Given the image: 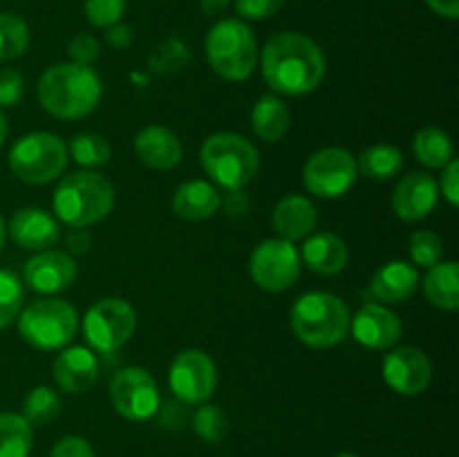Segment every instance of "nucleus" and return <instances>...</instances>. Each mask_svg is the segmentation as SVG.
Listing matches in <instances>:
<instances>
[{
	"mask_svg": "<svg viewBox=\"0 0 459 457\" xmlns=\"http://www.w3.org/2000/svg\"><path fill=\"white\" fill-rule=\"evenodd\" d=\"M325 54L309 36L281 31L263 49L264 83L285 97L309 94L325 79Z\"/></svg>",
	"mask_w": 459,
	"mask_h": 457,
	"instance_id": "f257e3e1",
	"label": "nucleus"
},
{
	"mask_svg": "<svg viewBox=\"0 0 459 457\" xmlns=\"http://www.w3.org/2000/svg\"><path fill=\"white\" fill-rule=\"evenodd\" d=\"M39 101L56 119H83L97 110L103 83L90 65L58 63L43 72L39 81Z\"/></svg>",
	"mask_w": 459,
	"mask_h": 457,
	"instance_id": "f03ea898",
	"label": "nucleus"
},
{
	"mask_svg": "<svg viewBox=\"0 0 459 457\" xmlns=\"http://www.w3.org/2000/svg\"><path fill=\"white\" fill-rule=\"evenodd\" d=\"M291 330L300 343L309 348H334L350 332V309L339 296L327 291H309L294 303L290 314Z\"/></svg>",
	"mask_w": 459,
	"mask_h": 457,
	"instance_id": "7ed1b4c3",
	"label": "nucleus"
},
{
	"mask_svg": "<svg viewBox=\"0 0 459 457\" xmlns=\"http://www.w3.org/2000/svg\"><path fill=\"white\" fill-rule=\"evenodd\" d=\"M115 206V186L94 170H76L54 191V211L72 228H85L106 218Z\"/></svg>",
	"mask_w": 459,
	"mask_h": 457,
	"instance_id": "20e7f679",
	"label": "nucleus"
},
{
	"mask_svg": "<svg viewBox=\"0 0 459 457\" xmlns=\"http://www.w3.org/2000/svg\"><path fill=\"white\" fill-rule=\"evenodd\" d=\"M204 54L215 74L233 83L249 79L260 61L254 30L240 18L215 22L206 34Z\"/></svg>",
	"mask_w": 459,
	"mask_h": 457,
	"instance_id": "39448f33",
	"label": "nucleus"
},
{
	"mask_svg": "<svg viewBox=\"0 0 459 457\" xmlns=\"http://www.w3.org/2000/svg\"><path fill=\"white\" fill-rule=\"evenodd\" d=\"M200 161L204 173L227 191L245 188L260 168L254 143L236 133H215L202 143Z\"/></svg>",
	"mask_w": 459,
	"mask_h": 457,
	"instance_id": "423d86ee",
	"label": "nucleus"
},
{
	"mask_svg": "<svg viewBox=\"0 0 459 457\" xmlns=\"http://www.w3.org/2000/svg\"><path fill=\"white\" fill-rule=\"evenodd\" d=\"M22 341L36 349H63L79 332V312L67 300L40 298L18 314Z\"/></svg>",
	"mask_w": 459,
	"mask_h": 457,
	"instance_id": "0eeeda50",
	"label": "nucleus"
},
{
	"mask_svg": "<svg viewBox=\"0 0 459 457\" xmlns=\"http://www.w3.org/2000/svg\"><path fill=\"white\" fill-rule=\"evenodd\" d=\"M67 146L58 134L30 133L9 151V168L21 182L43 186L65 173Z\"/></svg>",
	"mask_w": 459,
	"mask_h": 457,
	"instance_id": "6e6552de",
	"label": "nucleus"
},
{
	"mask_svg": "<svg viewBox=\"0 0 459 457\" xmlns=\"http://www.w3.org/2000/svg\"><path fill=\"white\" fill-rule=\"evenodd\" d=\"M137 330V312L124 298H103L88 309L83 318V334L90 348L112 354L124 348Z\"/></svg>",
	"mask_w": 459,
	"mask_h": 457,
	"instance_id": "1a4fd4ad",
	"label": "nucleus"
},
{
	"mask_svg": "<svg viewBox=\"0 0 459 457\" xmlns=\"http://www.w3.org/2000/svg\"><path fill=\"white\" fill-rule=\"evenodd\" d=\"M357 160L339 146H327L314 152L303 168V182L312 195L332 200L341 197L357 182Z\"/></svg>",
	"mask_w": 459,
	"mask_h": 457,
	"instance_id": "9d476101",
	"label": "nucleus"
},
{
	"mask_svg": "<svg viewBox=\"0 0 459 457\" xmlns=\"http://www.w3.org/2000/svg\"><path fill=\"white\" fill-rule=\"evenodd\" d=\"M300 254L294 242L272 237L260 242L249 260V272L255 285L267 291H285L300 276Z\"/></svg>",
	"mask_w": 459,
	"mask_h": 457,
	"instance_id": "9b49d317",
	"label": "nucleus"
},
{
	"mask_svg": "<svg viewBox=\"0 0 459 457\" xmlns=\"http://www.w3.org/2000/svg\"><path fill=\"white\" fill-rule=\"evenodd\" d=\"M110 399L115 410L128 421H148L160 410V385L143 367H121L110 381Z\"/></svg>",
	"mask_w": 459,
	"mask_h": 457,
	"instance_id": "f8f14e48",
	"label": "nucleus"
},
{
	"mask_svg": "<svg viewBox=\"0 0 459 457\" xmlns=\"http://www.w3.org/2000/svg\"><path fill=\"white\" fill-rule=\"evenodd\" d=\"M169 384L175 397L188 406L206 403L218 385V370L213 358L202 349H184L175 357L169 370Z\"/></svg>",
	"mask_w": 459,
	"mask_h": 457,
	"instance_id": "ddd939ff",
	"label": "nucleus"
},
{
	"mask_svg": "<svg viewBox=\"0 0 459 457\" xmlns=\"http://www.w3.org/2000/svg\"><path fill=\"white\" fill-rule=\"evenodd\" d=\"M381 375L388 388H393L397 394L415 397L430 385L433 366L421 349L406 345V348H397L385 354Z\"/></svg>",
	"mask_w": 459,
	"mask_h": 457,
	"instance_id": "4468645a",
	"label": "nucleus"
},
{
	"mask_svg": "<svg viewBox=\"0 0 459 457\" xmlns=\"http://www.w3.org/2000/svg\"><path fill=\"white\" fill-rule=\"evenodd\" d=\"M76 263L65 251H36L22 267V282L36 294H58L76 280Z\"/></svg>",
	"mask_w": 459,
	"mask_h": 457,
	"instance_id": "2eb2a0df",
	"label": "nucleus"
},
{
	"mask_svg": "<svg viewBox=\"0 0 459 457\" xmlns=\"http://www.w3.org/2000/svg\"><path fill=\"white\" fill-rule=\"evenodd\" d=\"M357 343L368 349H390L402 339L403 325L397 314L381 303H366L350 321Z\"/></svg>",
	"mask_w": 459,
	"mask_h": 457,
	"instance_id": "dca6fc26",
	"label": "nucleus"
},
{
	"mask_svg": "<svg viewBox=\"0 0 459 457\" xmlns=\"http://www.w3.org/2000/svg\"><path fill=\"white\" fill-rule=\"evenodd\" d=\"M437 202V179L426 173L406 175L393 193V211L403 222H420V220L429 218Z\"/></svg>",
	"mask_w": 459,
	"mask_h": 457,
	"instance_id": "f3484780",
	"label": "nucleus"
},
{
	"mask_svg": "<svg viewBox=\"0 0 459 457\" xmlns=\"http://www.w3.org/2000/svg\"><path fill=\"white\" fill-rule=\"evenodd\" d=\"M7 231L12 240L27 251H45L61 240V227L56 220L36 206L16 211L9 220Z\"/></svg>",
	"mask_w": 459,
	"mask_h": 457,
	"instance_id": "a211bd4d",
	"label": "nucleus"
},
{
	"mask_svg": "<svg viewBox=\"0 0 459 457\" xmlns=\"http://www.w3.org/2000/svg\"><path fill=\"white\" fill-rule=\"evenodd\" d=\"M99 376L97 354L83 345L63 348L54 361V381L67 394H81L94 385Z\"/></svg>",
	"mask_w": 459,
	"mask_h": 457,
	"instance_id": "6ab92c4d",
	"label": "nucleus"
},
{
	"mask_svg": "<svg viewBox=\"0 0 459 457\" xmlns=\"http://www.w3.org/2000/svg\"><path fill=\"white\" fill-rule=\"evenodd\" d=\"M134 155L152 170H170L182 161L184 148L178 134L164 125H146L134 134Z\"/></svg>",
	"mask_w": 459,
	"mask_h": 457,
	"instance_id": "aec40b11",
	"label": "nucleus"
},
{
	"mask_svg": "<svg viewBox=\"0 0 459 457\" xmlns=\"http://www.w3.org/2000/svg\"><path fill=\"white\" fill-rule=\"evenodd\" d=\"M272 224L276 228L278 237H282V240H303L318 224L316 206L303 195H287L273 209Z\"/></svg>",
	"mask_w": 459,
	"mask_h": 457,
	"instance_id": "412c9836",
	"label": "nucleus"
},
{
	"mask_svg": "<svg viewBox=\"0 0 459 457\" xmlns=\"http://www.w3.org/2000/svg\"><path fill=\"white\" fill-rule=\"evenodd\" d=\"M420 287V272L415 264L393 260L372 276L370 294L385 305L406 303Z\"/></svg>",
	"mask_w": 459,
	"mask_h": 457,
	"instance_id": "4be33fe9",
	"label": "nucleus"
},
{
	"mask_svg": "<svg viewBox=\"0 0 459 457\" xmlns=\"http://www.w3.org/2000/svg\"><path fill=\"white\" fill-rule=\"evenodd\" d=\"M348 260V245L343 242V237L330 231H321L307 237L303 251H300V263L307 264L309 272L318 273V276H336L343 272Z\"/></svg>",
	"mask_w": 459,
	"mask_h": 457,
	"instance_id": "5701e85b",
	"label": "nucleus"
},
{
	"mask_svg": "<svg viewBox=\"0 0 459 457\" xmlns=\"http://www.w3.org/2000/svg\"><path fill=\"white\" fill-rule=\"evenodd\" d=\"M220 202L222 195L213 184L204 182V179H191V182L179 184L178 191L173 193V206L175 215L188 222H202V220L213 218L220 211Z\"/></svg>",
	"mask_w": 459,
	"mask_h": 457,
	"instance_id": "b1692460",
	"label": "nucleus"
},
{
	"mask_svg": "<svg viewBox=\"0 0 459 457\" xmlns=\"http://www.w3.org/2000/svg\"><path fill=\"white\" fill-rule=\"evenodd\" d=\"M291 124L290 108L282 103L281 97H260L255 101L254 110H251V125H254V133L258 134V139L267 143L281 142L287 134Z\"/></svg>",
	"mask_w": 459,
	"mask_h": 457,
	"instance_id": "393cba45",
	"label": "nucleus"
},
{
	"mask_svg": "<svg viewBox=\"0 0 459 457\" xmlns=\"http://www.w3.org/2000/svg\"><path fill=\"white\" fill-rule=\"evenodd\" d=\"M424 294L437 309L455 312L459 307V267L455 260L437 263L429 269L424 278Z\"/></svg>",
	"mask_w": 459,
	"mask_h": 457,
	"instance_id": "a878e982",
	"label": "nucleus"
},
{
	"mask_svg": "<svg viewBox=\"0 0 459 457\" xmlns=\"http://www.w3.org/2000/svg\"><path fill=\"white\" fill-rule=\"evenodd\" d=\"M412 151H415L417 161L424 164L426 168H444L448 161L455 160L451 137L435 125L417 130L415 139H412Z\"/></svg>",
	"mask_w": 459,
	"mask_h": 457,
	"instance_id": "bb28decb",
	"label": "nucleus"
},
{
	"mask_svg": "<svg viewBox=\"0 0 459 457\" xmlns=\"http://www.w3.org/2000/svg\"><path fill=\"white\" fill-rule=\"evenodd\" d=\"M31 446L30 421L16 412H0V457H30Z\"/></svg>",
	"mask_w": 459,
	"mask_h": 457,
	"instance_id": "cd10ccee",
	"label": "nucleus"
},
{
	"mask_svg": "<svg viewBox=\"0 0 459 457\" xmlns=\"http://www.w3.org/2000/svg\"><path fill=\"white\" fill-rule=\"evenodd\" d=\"M357 168L370 179H393L403 168V152L388 143H377L359 155Z\"/></svg>",
	"mask_w": 459,
	"mask_h": 457,
	"instance_id": "c85d7f7f",
	"label": "nucleus"
},
{
	"mask_svg": "<svg viewBox=\"0 0 459 457\" xmlns=\"http://www.w3.org/2000/svg\"><path fill=\"white\" fill-rule=\"evenodd\" d=\"M61 397L48 385H36L30 390L22 401V417L30 421V426H45L61 415Z\"/></svg>",
	"mask_w": 459,
	"mask_h": 457,
	"instance_id": "c756f323",
	"label": "nucleus"
},
{
	"mask_svg": "<svg viewBox=\"0 0 459 457\" xmlns=\"http://www.w3.org/2000/svg\"><path fill=\"white\" fill-rule=\"evenodd\" d=\"M30 27L18 13L0 12V61H12L25 54Z\"/></svg>",
	"mask_w": 459,
	"mask_h": 457,
	"instance_id": "7c9ffc66",
	"label": "nucleus"
},
{
	"mask_svg": "<svg viewBox=\"0 0 459 457\" xmlns=\"http://www.w3.org/2000/svg\"><path fill=\"white\" fill-rule=\"evenodd\" d=\"M67 155L74 157V161L79 166L97 168V166H103L110 161L112 148L108 143V139L101 137V134L83 133L72 139L70 148H67Z\"/></svg>",
	"mask_w": 459,
	"mask_h": 457,
	"instance_id": "2f4dec72",
	"label": "nucleus"
},
{
	"mask_svg": "<svg viewBox=\"0 0 459 457\" xmlns=\"http://www.w3.org/2000/svg\"><path fill=\"white\" fill-rule=\"evenodd\" d=\"M25 303V282L18 273L0 269V330L12 325Z\"/></svg>",
	"mask_w": 459,
	"mask_h": 457,
	"instance_id": "473e14b6",
	"label": "nucleus"
},
{
	"mask_svg": "<svg viewBox=\"0 0 459 457\" xmlns=\"http://www.w3.org/2000/svg\"><path fill=\"white\" fill-rule=\"evenodd\" d=\"M193 430L206 444H220L229 430L227 415L215 403H200L193 415Z\"/></svg>",
	"mask_w": 459,
	"mask_h": 457,
	"instance_id": "72a5a7b5",
	"label": "nucleus"
},
{
	"mask_svg": "<svg viewBox=\"0 0 459 457\" xmlns=\"http://www.w3.org/2000/svg\"><path fill=\"white\" fill-rule=\"evenodd\" d=\"M408 249H411V258L417 267L430 269L433 264L442 263L444 240H442V236H437L435 231L421 228V231L412 233Z\"/></svg>",
	"mask_w": 459,
	"mask_h": 457,
	"instance_id": "f704fd0d",
	"label": "nucleus"
},
{
	"mask_svg": "<svg viewBox=\"0 0 459 457\" xmlns=\"http://www.w3.org/2000/svg\"><path fill=\"white\" fill-rule=\"evenodd\" d=\"M83 9L90 25L108 30L115 22H121L126 13V0H85Z\"/></svg>",
	"mask_w": 459,
	"mask_h": 457,
	"instance_id": "c9c22d12",
	"label": "nucleus"
},
{
	"mask_svg": "<svg viewBox=\"0 0 459 457\" xmlns=\"http://www.w3.org/2000/svg\"><path fill=\"white\" fill-rule=\"evenodd\" d=\"M188 54L184 52V45L179 43L178 39L166 40L161 47L155 49V54L151 56V65L152 70L157 72H169V70H178L184 61H186Z\"/></svg>",
	"mask_w": 459,
	"mask_h": 457,
	"instance_id": "e433bc0d",
	"label": "nucleus"
},
{
	"mask_svg": "<svg viewBox=\"0 0 459 457\" xmlns=\"http://www.w3.org/2000/svg\"><path fill=\"white\" fill-rule=\"evenodd\" d=\"M25 92V79L18 70H0V108L16 106Z\"/></svg>",
	"mask_w": 459,
	"mask_h": 457,
	"instance_id": "4c0bfd02",
	"label": "nucleus"
},
{
	"mask_svg": "<svg viewBox=\"0 0 459 457\" xmlns=\"http://www.w3.org/2000/svg\"><path fill=\"white\" fill-rule=\"evenodd\" d=\"M282 4L285 0H236V12L245 21H263L281 12Z\"/></svg>",
	"mask_w": 459,
	"mask_h": 457,
	"instance_id": "58836bf2",
	"label": "nucleus"
},
{
	"mask_svg": "<svg viewBox=\"0 0 459 457\" xmlns=\"http://www.w3.org/2000/svg\"><path fill=\"white\" fill-rule=\"evenodd\" d=\"M70 56L76 65H92L94 61L101 54V45L94 39L92 34H76L74 39L70 40Z\"/></svg>",
	"mask_w": 459,
	"mask_h": 457,
	"instance_id": "ea45409f",
	"label": "nucleus"
},
{
	"mask_svg": "<svg viewBox=\"0 0 459 457\" xmlns=\"http://www.w3.org/2000/svg\"><path fill=\"white\" fill-rule=\"evenodd\" d=\"M49 457H94L92 446H90L88 439L76 437V435H67V437L58 439L54 444Z\"/></svg>",
	"mask_w": 459,
	"mask_h": 457,
	"instance_id": "a19ab883",
	"label": "nucleus"
},
{
	"mask_svg": "<svg viewBox=\"0 0 459 457\" xmlns=\"http://www.w3.org/2000/svg\"><path fill=\"white\" fill-rule=\"evenodd\" d=\"M442 188V195L446 197V202L451 206L459 204V161L451 160L442 168V184H437Z\"/></svg>",
	"mask_w": 459,
	"mask_h": 457,
	"instance_id": "79ce46f5",
	"label": "nucleus"
},
{
	"mask_svg": "<svg viewBox=\"0 0 459 457\" xmlns=\"http://www.w3.org/2000/svg\"><path fill=\"white\" fill-rule=\"evenodd\" d=\"M220 206H224L227 215H231V218H242V215L249 213L251 200L245 188H238V191H229L227 197L220 202Z\"/></svg>",
	"mask_w": 459,
	"mask_h": 457,
	"instance_id": "37998d69",
	"label": "nucleus"
},
{
	"mask_svg": "<svg viewBox=\"0 0 459 457\" xmlns=\"http://www.w3.org/2000/svg\"><path fill=\"white\" fill-rule=\"evenodd\" d=\"M134 40L133 27L126 22H115L106 30V43L115 49H128Z\"/></svg>",
	"mask_w": 459,
	"mask_h": 457,
	"instance_id": "c03bdc74",
	"label": "nucleus"
},
{
	"mask_svg": "<svg viewBox=\"0 0 459 457\" xmlns=\"http://www.w3.org/2000/svg\"><path fill=\"white\" fill-rule=\"evenodd\" d=\"M65 242L72 254H88L90 246H92V236L85 228H74V231L67 233Z\"/></svg>",
	"mask_w": 459,
	"mask_h": 457,
	"instance_id": "a18cd8bd",
	"label": "nucleus"
},
{
	"mask_svg": "<svg viewBox=\"0 0 459 457\" xmlns=\"http://www.w3.org/2000/svg\"><path fill=\"white\" fill-rule=\"evenodd\" d=\"M429 7L433 9L437 16L444 18H457L459 16V0H426Z\"/></svg>",
	"mask_w": 459,
	"mask_h": 457,
	"instance_id": "49530a36",
	"label": "nucleus"
},
{
	"mask_svg": "<svg viewBox=\"0 0 459 457\" xmlns=\"http://www.w3.org/2000/svg\"><path fill=\"white\" fill-rule=\"evenodd\" d=\"M231 0H200V9L204 16H218L229 7Z\"/></svg>",
	"mask_w": 459,
	"mask_h": 457,
	"instance_id": "de8ad7c7",
	"label": "nucleus"
},
{
	"mask_svg": "<svg viewBox=\"0 0 459 457\" xmlns=\"http://www.w3.org/2000/svg\"><path fill=\"white\" fill-rule=\"evenodd\" d=\"M4 139H7V119H4L3 110H0V146L4 143Z\"/></svg>",
	"mask_w": 459,
	"mask_h": 457,
	"instance_id": "09e8293b",
	"label": "nucleus"
},
{
	"mask_svg": "<svg viewBox=\"0 0 459 457\" xmlns=\"http://www.w3.org/2000/svg\"><path fill=\"white\" fill-rule=\"evenodd\" d=\"M4 237H7V224H4L3 215H0V249L4 246Z\"/></svg>",
	"mask_w": 459,
	"mask_h": 457,
	"instance_id": "8fccbe9b",
	"label": "nucleus"
},
{
	"mask_svg": "<svg viewBox=\"0 0 459 457\" xmlns=\"http://www.w3.org/2000/svg\"><path fill=\"white\" fill-rule=\"evenodd\" d=\"M336 457H361V455H357V453H350V451H343V453H339V455Z\"/></svg>",
	"mask_w": 459,
	"mask_h": 457,
	"instance_id": "3c124183",
	"label": "nucleus"
}]
</instances>
